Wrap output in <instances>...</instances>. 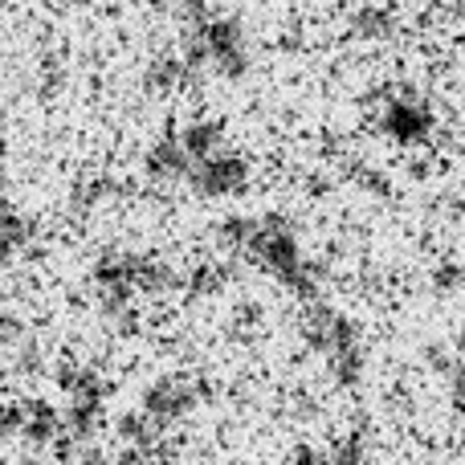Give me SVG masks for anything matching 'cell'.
Masks as SVG:
<instances>
[{
  "mask_svg": "<svg viewBox=\"0 0 465 465\" xmlns=\"http://www.w3.org/2000/svg\"><path fill=\"white\" fill-rule=\"evenodd\" d=\"M245 176H249V168H245V160L241 155H209V160H201L193 168V184L201 188L204 196H232V193H241L245 188Z\"/></svg>",
  "mask_w": 465,
  "mask_h": 465,
  "instance_id": "1",
  "label": "cell"
},
{
  "mask_svg": "<svg viewBox=\"0 0 465 465\" xmlns=\"http://www.w3.org/2000/svg\"><path fill=\"white\" fill-rule=\"evenodd\" d=\"M193 409V388L184 384V380H163V384H155L152 392H147V420L152 425H168V420L184 417V412Z\"/></svg>",
  "mask_w": 465,
  "mask_h": 465,
  "instance_id": "2",
  "label": "cell"
},
{
  "mask_svg": "<svg viewBox=\"0 0 465 465\" xmlns=\"http://www.w3.org/2000/svg\"><path fill=\"white\" fill-rule=\"evenodd\" d=\"M21 241H25V221H21V217H8V213H0V262H5V257L13 253Z\"/></svg>",
  "mask_w": 465,
  "mask_h": 465,
  "instance_id": "3",
  "label": "cell"
}]
</instances>
